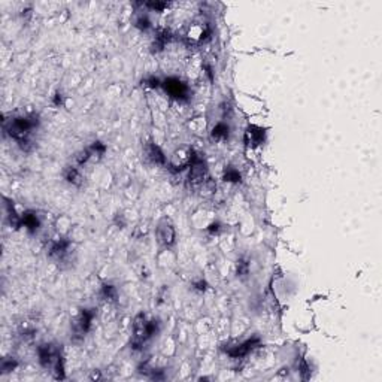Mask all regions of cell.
Returning a JSON list of instances; mask_svg holds the SVG:
<instances>
[{"label": "cell", "instance_id": "22", "mask_svg": "<svg viewBox=\"0 0 382 382\" xmlns=\"http://www.w3.org/2000/svg\"><path fill=\"white\" fill-rule=\"evenodd\" d=\"M143 84H145L146 87H149V88H157V87H160V85H162L160 80H159V78H156V76H149V78L143 80Z\"/></svg>", "mask_w": 382, "mask_h": 382}, {"label": "cell", "instance_id": "13", "mask_svg": "<svg viewBox=\"0 0 382 382\" xmlns=\"http://www.w3.org/2000/svg\"><path fill=\"white\" fill-rule=\"evenodd\" d=\"M63 176H64V179H66L69 184H72V185L80 187V185L82 184V176H81L78 167H75V166H67V167L64 169V172H63Z\"/></svg>", "mask_w": 382, "mask_h": 382}, {"label": "cell", "instance_id": "2", "mask_svg": "<svg viewBox=\"0 0 382 382\" xmlns=\"http://www.w3.org/2000/svg\"><path fill=\"white\" fill-rule=\"evenodd\" d=\"M159 331V323L156 320H151L143 314H139L135 320V339H133V348L140 350L143 343L149 340L152 336H156Z\"/></svg>", "mask_w": 382, "mask_h": 382}, {"label": "cell", "instance_id": "23", "mask_svg": "<svg viewBox=\"0 0 382 382\" xmlns=\"http://www.w3.org/2000/svg\"><path fill=\"white\" fill-rule=\"evenodd\" d=\"M219 227H221V225H219L218 222H214V224H211V227L208 228V232H209L211 235H218V233H219V230H221Z\"/></svg>", "mask_w": 382, "mask_h": 382}, {"label": "cell", "instance_id": "18", "mask_svg": "<svg viewBox=\"0 0 382 382\" xmlns=\"http://www.w3.org/2000/svg\"><path fill=\"white\" fill-rule=\"evenodd\" d=\"M18 366V361L15 358H3L2 360V366H0V369H2V373H9L12 372L14 369H17Z\"/></svg>", "mask_w": 382, "mask_h": 382}, {"label": "cell", "instance_id": "11", "mask_svg": "<svg viewBox=\"0 0 382 382\" xmlns=\"http://www.w3.org/2000/svg\"><path fill=\"white\" fill-rule=\"evenodd\" d=\"M3 200H5L3 206H5V212H6V219H8L9 225L17 230V228L23 227L21 215H18V214H17V211H15V208H14V205H12V202H11V200H8L6 197H5Z\"/></svg>", "mask_w": 382, "mask_h": 382}, {"label": "cell", "instance_id": "20", "mask_svg": "<svg viewBox=\"0 0 382 382\" xmlns=\"http://www.w3.org/2000/svg\"><path fill=\"white\" fill-rule=\"evenodd\" d=\"M136 27L139 28V30H148L149 27H151V21H149V18L146 17V15H139L137 17V20H136Z\"/></svg>", "mask_w": 382, "mask_h": 382}, {"label": "cell", "instance_id": "21", "mask_svg": "<svg viewBox=\"0 0 382 382\" xmlns=\"http://www.w3.org/2000/svg\"><path fill=\"white\" fill-rule=\"evenodd\" d=\"M248 269H249V264L246 263V260H239L238 261V276H241V278H244V276H246L248 275Z\"/></svg>", "mask_w": 382, "mask_h": 382}, {"label": "cell", "instance_id": "14", "mask_svg": "<svg viewBox=\"0 0 382 382\" xmlns=\"http://www.w3.org/2000/svg\"><path fill=\"white\" fill-rule=\"evenodd\" d=\"M228 135H230V127H228L225 123H218L211 132V139L219 142V140H225L228 137Z\"/></svg>", "mask_w": 382, "mask_h": 382}, {"label": "cell", "instance_id": "3", "mask_svg": "<svg viewBox=\"0 0 382 382\" xmlns=\"http://www.w3.org/2000/svg\"><path fill=\"white\" fill-rule=\"evenodd\" d=\"M97 315L96 309H81V312L76 317L73 323V339H82L93 326V321Z\"/></svg>", "mask_w": 382, "mask_h": 382}, {"label": "cell", "instance_id": "9", "mask_svg": "<svg viewBox=\"0 0 382 382\" xmlns=\"http://www.w3.org/2000/svg\"><path fill=\"white\" fill-rule=\"evenodd\" d=\"M145 157L149 163L156 164V166H166V163H167L164 152L160 149L159 145L152 143V142L146 143V146H145Z\"/></svg>", "mask_w": 382, "mask_h": 382}, {"label": "cell", "instance_id": "10", "mask_svg": "<svg viewBox=\"0 0 382 382\" xmlns=\"http://www.w3.org/2000/svg\"><path fill=\"white\" fill-rule=\"evenodd\" d=\"M266 139V132L258 126H249L245 132V143L251 148L260 146Z\"/></svg>", "mask_w": 382, "mask_h": 382}, {"label": "cell", "instance_id": "15", "mask_svg": "<svg viewBox=\"0 0 382 382\" xmlns=\"http://www.w3.org/2000/svg\"><path fill=\"white\" fill-rule=\"evenodd\" d=\"M224 181L225 182H232V184H238V182H241V173H239V170L238 169H235V167H232V166H228L225 170H224Z\"/></svg>", "mask_w": 382, "mask_h": 382}, {"label": "cell", "instance_id": "1", "mask_svg": "<svg viewBox=\"0 0 382 382\" xmlns=\"http://www.w3.org/2000/svg\"><path fill=\"white\" fill-rule=\"evenodd\" d=\"M39 120L36 115L14 117L11 120H3L5 133H8L23 149L28 151L31 146V133L37 129Z\"/></svg>", "mask_w": 382, "mask_h": 382}, {"label": "cell", "instance_id": "16", "mask_svg": "<svg viewBox=\"0 0 382 382\" xmlns=\"http://www.w3.org/2000/svg\"><path fill=\"white\" fill-rule=\"evenodd\" d=\"M100 297H102L103 300H106V301H113V300L117 299V290H115V287L109 285V284L103 285L102 290H100Z\"/></svg>", "mask_w": 382, "mask_h": 382}, {"label": "cell", "instance_id": "12", "mask_svg": "<svg viewBox=\"0 0 382 382\" xmlns=\"http://www.w3.org/2000/svg\"><path fill=\"white\" fill-rule=\"evenodd\" d=\"M21 221H23V225L27 228L30 233H36L37 228H39V225H41L39 217H37L36 212H33V211L23 212L21 214Z\"/></svg>", "mask_w": 382, "mask_h": 382}, {"label": "cell", "instance_id": "5", "mask_svg": "<svg viewBox=\"0 0 382 382\" xmlns=\"http://www.w3.org/2000/svg\"><path fill=\"white\" fill-rule=\"evenodd\" d=\"M37 357H39V363L42 367L53 369L61 354L58 347H55L54 343H42V345L37 347Z\"/></svg>", "mask_w": 382, "mask_h": 382}, {"label": "cell", "instance_id": "6", "mask_svg": "<svg viewBox=\"0 0 382 382\" xmlns=\"http://www.w3.org/2000/svg\"><path fill=\"white\" fill-rule=\"evenodd\" d=\"M162 85H163L164 91L176 100H188V97H190L188 85L178 78H167Z\"/></svg>", "mask_w": 382, "mask_h": 382}, {"label": "cell", "instance_id": "17", "mask_svg": "<svg viewBox=\"0 0 382 382\" xmlns=\"http://www.w3.org/2000/svg\"><path fill=\"white\" fill-rule=\"evenodd\" d=\"M90 151H91V154H93V159H100L105 152H106V145L105 143H102L100 140H96V142H93L90 146Z\"/></svg>", "mask_w": 382, "mask_h": 382}, {"label": "cell", "instance_id": "7", "mask_svg": "<svg viewBox=\"0 0 382 382\" xmlns=\"http://www.w3.org/2000/svg\"><path fill=\"white\" fill-rule=\"evenodd\" d=\"M157 236H159V241L164 245V246H172L175 245V239H176V232H175V227L167 221V219H163L159 227H157Z\"/></svg>", "mask_w": 382, "mask_h": 382}, {"label": "cell", "instance_id": "24", "mask_svg": "<svg viewBox=\"0 0 382 382\" xmlns=\"http://www.w3.org/2000/svg\"><path fill=\"white\" fill-rule=\"evenodd\" d=\"M53 103H54L55 106H61V105H63V96H61L60 93H55V96H54V100H53Z\"/></svg>", "mask_w": 382, "mask_h": 382}, {"label": "cell", "instance_id": "8", "mask_svg": "<svg viewBox=\"0 0 382 382\" xmlns=\"http://www.w3.org/2000/svg\"><path fill=\"white\" fill-rule=\"evenodd\" d=\"M69 248H70V241L66 239V238H58V239H54L51 242L48 254H50L51 258H54L57 261H61L69 254Z\"/></svg>", "mask_w": 382, "mask_h": 382}, {"label": "cell", "instance_id": "4", "mask_svg": "<svg viewBox=\"0 0 382 382\" xmlns=\"http://www.w3.org/2000/svg\"><path fill=\"white\" fill-rule=\"evenodd\" d=\"M260 345H261L260 337L254 336V337L246 339V340H244V342H241V343H236V345H230V347L224 348V351H225V354H227L228 357L239 360V358L246 357L249 353H252L254 350H257Z\"/></svg>", "mask_w": 382, "mask_h": 382}, {"label": "cell", "instance_id": "19", "mask_svg": "<svg viewBox=\"0 0 382 382\" xmlns=\"http://www.w3.org/2000/svg\"><path fill=\"white\" fill-rule=\"evenodd\" d=\"M143 6H146V8L152 9V11L163 12L169 6V3H166V2H146V3H143Z\"/></svg>", "mask_w": 382, "mask_h": 382}]
</instances>
